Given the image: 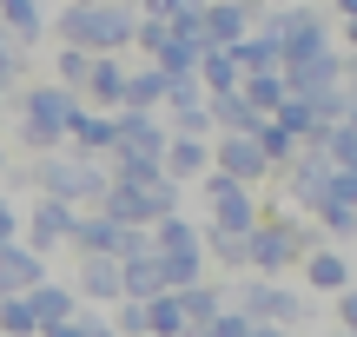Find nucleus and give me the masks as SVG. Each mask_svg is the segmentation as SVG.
Instances as JSON below:
<instances>
[{"instance_id":"f257e3e1","label":"nucleus","mask_w":357,"mask_h":337,"mask_svg":"<svg viewBox=\"0 0 357 337\" xmlns=\"http://www.w3.org/2000/svg\"><path fill=\"white\" fill-rule=\"evenodd\" d=\"M132 26H139L132 0H66L53 33H60V47H79V53H126Z\"/></svg>"},{"instance_id":"f03ea898","label":"nucleus","mask_w":357,"mask_h":337,"mask_svg":"<svg viewBox=\"0 0 357 337\" xmlns=\"http://www.w3.org/2000/svg\"><path fill=\"white\" fill-rule=\"evenodd\" d=\"M225 291H231V304H238L252 324H284V331H305L311 324V298L291 285V278H252V272H238Z\"/></svg>"},{"instance_id":"7ed1b4c3","label":"nucleus","mask_w":357,"mask_h":337,"mask_svg":"<svg viewBox=\"0 0 357 337\" xmlns=\"http://www.w3.org/2000/svg\"><path fill=\"white\" fill-rule=\"evenodd\" d=\"M73 100L79 93L53 86V79L26 86L20 100H13V113H20V152H60L66 146V119H73Z\"/></svg>"},{"instance_id":"20e7f679","label":"nucleus","mask_w":357,"mask_h":337,"mask_svg":"<svg viewBox=\"0 0 357 337\" xmlns=\"http://www.w3.org/2000/svg\"><path fill=\"white\" fill-rule=\"evenodd\" d=\"M66 225H73V205H66V198L33 192V198L20 205V245H33L40 258H53V251H66Z\"/></svg>"},{"instance_id":"39448f33","label":"nucleus","mask_w":357,"mask_h":337,"mask_svg":"<svg viewBox=\"0 0 357 337\" xmlns=\"http://www.w3.org/2000/svg\"><path fill=\"white\" fill-rule=\"evenodd\" d=\"M331 172H337L331 159H324L318 146H305L291 166H278V179H284V205H291V212H318L324 192H331Z\"/></svg>"},{"instance_id":"423d86ee","label":"nucleus","mask_w":357,"mask_h":337,"mask_svg":"<svg viewBox=\"0 0 357 337\" xmlns=\"http://www.w3.org/2000/svg\"><path fill=\"white\" fill-rule=\"evenodd\" d=\"M205 152H212V172L252 185V192L271 179V166H265V152L252 146V132H212V139H205Z\"/></svg>"},{"instance_id":"0eeeda50","label":"nucleus","mask_w":357,"mask_h":337,"mask_svg":"<svg viewBox=\"0 0 357 337\" xmlns=\"http://www.w3.org/2000/svg\"><path fill=\"white\" fill-rule=\"evenodd\" d=\"M119 232H126V225L119 219H106L100 205H73V225H66V251H73V258H113L119 251Z\"/></svg>"},{"instance_id":"6e6552de","label":"nucleus","mask_w":357,"mask_h":337,"mask_svg":"<svg viewBox=\"0 0 357 337\" xmlns=\"http://www.w3.org/2000/svg\"><path fill=\"white\" fill-rule=\"evenodd\" d=\"M291 278H305V298H331V291L351 285V251L344 245H311Z\"/></svg>"},{"instance_id":"1a4fd4ad","label":"nucleus","mask_w":357,"mask_h":337,"mask_svg":"<svg viewBox=\"0 0 357 337\" xmlns=\"http://www.w3.org/2000/svg\"><path fill=\"white\" fill-rule=\"evenodd\" d=\"M66 152H79V159H106V152H113V113H106V106L73 100V119H66Z\"/></svg>"},{"instance_id":"9d476101","label":"nucleus","mask_w":357,"mask_h":337,"mask_svg":"<svg viewBox=\"0 0 357 337\" xmlns=\"http://www.w3.org/2000/svg\"><path fill=\"white\" fill-rule=\"evenodd\" d=\"M73 298L79 304H93V311H106V304H119V258H73Z\"/></svg>"},{"instance_id":"9b49d317","label":"nucleus","mask_w":357,"mask_h":337,"mask_svg":"<svg viewBox=\"0 0 357 337\" xmlns=\"http://www.w3.org/2000/svg\"><path fill=\"white\" fill-rule=\"evenodd\" d=\"M159 278H166V291H185V285H199V278H212V265H205V238L159 245Z\"/></svg>"},{"instance_id":"f8f14e48","label":"nucleus","mask_w":357,"mask_h":337,"mask_svg":"<svg viewBox=\"0 0 357 337\" xmlns=\"http://www.w3.org/2000/svg\"><path fill=\"white\" fill-rule=\"evenodd\" d=\"M79 100H86V106H106V113H119V100H126V60H119V53H93Z\"/></svg>"},{"instance_id":"ddd939ff","label":"nucleus","mask_w":357,"mask_h":337,"mask_svg":"<svg viewBox=\"0 0 357 337\" xmlns=\"http://www.w3.org/2000/svg\"><path fill=\"white\" fill-rule=\"evenodd\" d=\"M159 172H166L172 185H192L199 172H212V152H205V139H192V132H166V152H159Z\"/></svg>"},{"instance_id":"4468645a","label":"nucleus","mask_w":357,"mask_h":337,"mask_svg":"<svg viewBox=\"0 0 357 337\" xmlns=\"http://www.w3.org/2000/svg\"><path fill=\"white\" fill-rule=\"evenodd\" d=\"M40 278H47V258H40L33 245H0V298H20V291H33Z\"/></svg>"},{"instance_id":"2eb2a0df","label":"nucleus","mask_w":357,"mask_h":337,"mask_svg":"<svg viewBox=\"0 0 357 337\" xmlns=\"http://www.w3.org/2000/svg\"><path fill=\"white\" fill-rule=\"evenodd\" d=\"M20 298H26V311H33V324H40V331H47V324H60V318H66V311L79 304V298H73V285H60L53 272L40 278L33 291H20Z\"/></svg>"},{"instance_id":"dca6fc26","label":"nucleus","mask_w":357,"mask_h":337,"mask_svg":"<svg viewBox=\"0 0 357 337\" xmlns=\"http://www.w3.org/2000/svg\"><path fill=\"white\" fill-rule=\"evenodd\" d=\"M178 298V311H185V324H212L218 311L231 304V291L218 285V278H199V285H185V291H172Z\"/></svg>"},{"instance_id":"f3484780","label":"nucleus","mask_w":357,"mask_h":337,"mask_svg":"<svg viewBox=\"0 0 357 337\" xmlns=\"http://www.w3.org/2000/svg\"><path fill=\"white\" fill-rule=\"evenodd\" d=\"M0 26H7L26 53H33L40 33H47V7H40V0H0Z\"/></svg>"},{"instance_id":"a211bd4d","label":"nucleus","mask_w":357,"mask_h":337,"mask_svg":"<svg viewBox=\"0 0 357 337\" xmlns=\"http://www.w3.org/2000/svg\"><path fill=\"white\" fill-rule=\"evenodd\" d=\"M159 100H166V66H126V100L119 106H139V113H159Z\"/></svg>"},{"instance_id":"6ab92c4d","label":"nucleus","mask_w":357,"mask_h":337,"mask_svg":"<svg viewBox=\"0 0 357 337\" xmlns=\"http://www.w3.org/2000/svg\"><path fill=\"white\" fill-rule=\"evenodd\" d=\"M252 146L265 152V166H271V172H278V166H291V159L305 152V146H298V139H291V132H284V126H278L271 113H265V119L252 126Z\"/></svg>"},{"instance_id":"aec40b11","label":"nucleus","mask_w":357,"mask_h":337,"mask_svg":"<svg viewBox=\"0 0 357 337\" xmlns=\"http://www.w3.org/2000/svg\"><path fill=\"white\" fill-rule=\"evenodd\" d=\"M139 304H146V337H178L185 331V311H178L172 291H153V298H139Z\"/></svg>"},{"instance_id":"412c9836","label":"nucleus","mask_w":357,"mask_h":337,"mask_svg":"<svg viewBox=\"0 0 357 337\" xmlns=\"http://www.w3.org/2000/svg\"><path fill=\"white\" fill-rule=\"evenodd\" d=\"M86 66H93V53H79V47H60V53H53V86L79 93V86H86Z\"/></svg>"},{"instance_id":"4be33fe9","label":"nucleus","mask_w":357,"mask_h":337,"mask_svg":"<svg viewBox=\"0 0 357 337\" xmlns=\"http://www.w3.org/2000/svg\"><path fill=\"white\" fill-rule=\"evenodd\" d=\"M100 324H106V311H93V304H73V311H66L60 324H47L40 337H93Z\"/></svg>"},{"instance_id":"5701e85b","label":"nucleus","mask_w":357,"mask_h":337,"mask_svg":"<svg viewBox=\"0 0 357 337\" xmlns=\"http://www.w3.org/2000/svg\"><path fill=\"white\" fill-rule=\"evenodd\" d=\"M245 331H252V318H245L238 304H225V311H218L212 324H185L178 337H245Z\"/></svg>"},{"instance_id":"b1692460","label":"nucleus","mask_w":357,"mask_h":337,"mask_svg":"<svg viewBox=\"0 0 357 337\" xmlns=\"http://www.w3.org/2000/svg\"><path fill=\"white\" fill-rule=\"evenodd\" d=\"M106 324H113L119 337H146V304H139V298H119V304H106Z\"/></svg>"},{"instance_id":"393cba45","label":"nucleus","mask_w":357,"mask_h":337,"mask_svg":"<svg viewBox=\"0 0 357 337\" xmlns=\"http://www.w3.org/2000/svg\"><path fill=\"white\" fill-rule=\"evenodd\" d=\"M20 73H26V47L7 33V26H0V86H13Z\"/></svg>"},{"instance_id":"a878e982","label":"nucleus","mask_w":357,"mask_h":337,"mask_svg":"<svg viewBox=\"0 0 357 337\" xmlns=\"http://www.w3.org/2000/svg\"><path fill=\"white\" fill-rule=\"evenodd\" d=\"M331 318H337V331H357V291H331Z\"/></svg>"},{"instance_id":"bb28decb","label":"nucleus","mask_w":357,"mask_h":337,"mask_svg":"<svg viewBox=\"0 0 357 337\" xmlns=\"http://www.w3.org/2000/svg\"><path fill=\"white\" fill-rule=\"evenodd\" d=\"M13 238H20V198L0 192V245H13Z\"/></svg>"},{"instance_id":"cd10ccee","label":"nucleus","mask_w":357,"mask_h":337,"mask_svg":"<svg viewBox=\"0 0 357 337\" xmlns=\"http://www.w3.org/2000/svg\"><path fill=\"white\" fill-rule=\"evenodd\" d=\"M245 337H305V331H284V324H252Z\"/></svg>"},{"instance_id":"c85d7f7f","label":"nucleus","mask_w":357,"mask_h":337,"mask_svg":"<svg viewBox=\"0 0 357 337\" xmlns=\"http://www.w3.org/2000/svg\"><path fill=\"white\" fill-rule=\"evenodd\" d=\"M93 337H119V331H113V324H100V331H93Z\"/></svg>"},{"instance_id":"c756f323","label":"nucleus","mask_w":357,"mask_h":337,"mask_svg":"<svg viewBox=\"0 0 357 337\" xmlns=\"http://www.w3.org/2000/svg\"><path fill=\"white\" fill-rule=\"evenodd\" d=\"M0 113H7V86H0Z\"/></svg>"},{"instance_id":"7c9ffc66","label":"nucleus","mask_w":357,"mask_h":337,"mask_svg":"<svg viewBox=\"0 0 357 337\" xmlns=\"http://www.w3.org/2000/svg\"><path fill=\"white\" fill-rule=\"evenodd\" d=\"M7 166H13V159H7V152H0V172H7Z\"/></svg>"},{"instance_id":"2f4dec72","label":"nucleus","mask_w":357,"mask_h":337,"mask_svg":"<svg viewBox=\"0 0 357 337\" xmlns=\"http://www.w3.org/2000/svg\"><path fill=\"white\" fill-rule=\"evenodd\" d=\"M331 337H357V331H331Z\"/></svg>"},{"instance_id":"473e14b6","label":"nucleus","mask_w":357,"mask_h":337,"mask_svg":"<svg viewBox=\"0 0 357 337\" xmlns=\"http://www.w3.org/2000/svg\"><path fill=\"white\" fill-rule=\"evenodd\" d=\"M265 7H284V0H265Z\"/></svg>"}]
</instances>
